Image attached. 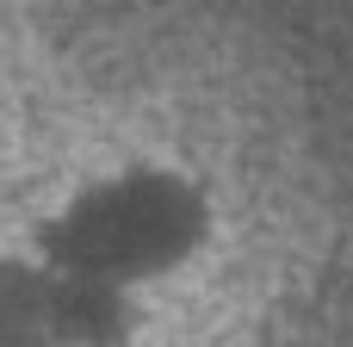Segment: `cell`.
Here are the masks:
<instances>
[{"mask_svg": "<svg viewBox=\"0 0 353 347\" xmlns=\"http://www.w3.org/2000/svg\"><path fill=\"white\" fill-rule=\"evenodd\" d=\"M19 248L74 286L155 304L217 261L223 205L174 155H118L68 174L31 211Z\"/></svg>", "mask_w": 353, "mask_h": 347, "instance_id": "obj_1", "label": "cell"}]
</instances>
